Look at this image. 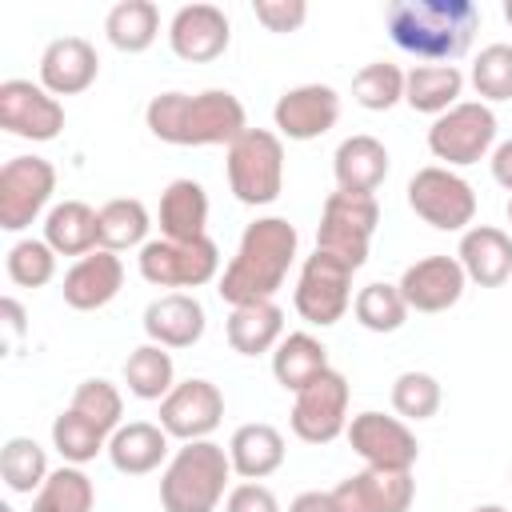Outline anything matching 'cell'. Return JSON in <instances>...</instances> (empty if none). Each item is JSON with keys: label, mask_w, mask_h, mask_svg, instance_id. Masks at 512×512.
<instances>
[{"label": "cell", "mask_w": 512, "mask_h": 512, "mask_svg": "<svg viewBox=\"0 0 512 512\" xmlns=\"http://www.w3.org/2000/svg\"><path fill=\"white\" fill-rule=\"evenodd\" d=\"M92 504H96V488L80 464H60L32 496V512H92Z\"/></svg>", "instance_id": "obj_35"}, {"label": "cell", "mask_w": 512, "mask_h": 512, "mask_svg": "<svg viewBox=\"0 0 512 512\" xmlns=\"http://www.w3.org/2000/svg\"><path fill=\"white\" fill-rule=\"evenodd\" d=\"M384 20L400 52L448 64L468 52L480 28V8L472 0H392Z\"/></svg>", "instance_id": "obj_3"}, {"label": "cell", "mask_w": 512, "mask_h": 512, "mask_svg": "<svg viewBox=\"0 0 512 512\" xmlns=\"http://www.w3.org/2000/svg\"><path fill=\"white\" fill-rule=\"evenodd\" d=\"M204 304L192 292H164L144 308L148 344L160 348H192L204 336Z\"/></svg>", "instance_id": "obj_22"}, {"label": "cell", "mask_w": 512, "mask_h": 512, "mask_svg": "<svg viewBox=\"0 0 512 512\" xmlns=\"http://www.w3.org/2000/svg\"><path fill=\"white\" fill-rule=\"evenodd\" d=\"M100 76V56L84 36H60L40 56V84L52 96H76Z\"/></svg>", "instance_id": "obj_21"}, {"label": "cell", "mask_w": 512, "mask_h": 512, "mask_svg": "<svg viewBox=\"0 0 512 512\" xmlns=\"http://www.w3.org/2000/svg\"><path fill=\"white\" fill-rule=\"evenodd\" d=\"M352 264L328 256V252H312L304 264H300V276H296V312L316 324V328H332L336 320H344L348 304H352Z\"/></svg>", "instance_id": "obj_10"}, {"label": "cell", "mask_w": 512, "mask_h": 512, "mask_svg": "<svg viewBox=\"0 0 512 512\" xmlns=\"http://www.w3.org/2000/svg\"><path fill=\"white\" fill-rule=\"evenodd\" d=\"M288 512H336V504H332V492H300L288 504Z\"/></svg>", "instance_id": "obj_47"}, {"label": "cell", "mask_w": 512, "mask_h": 512, "mask_svg": "<svg viewBox=\"0 0 512 512\" xmlns=\"http://www.w3.org/2000/svg\"><path fill=\"white\" fill-rule=\"evenodd\" d=\"M56 168L44 156H12L0 168V228L24 232L52 200Z\"/></svg>", "instance_id": "obj_12"}, {"label": "cell", "mask_w": 512, "mask_h": 512, "mask_svg": "<svg viewBox=\"0 0 512 512\" xmlns=\"http://www.w3.org/2000/svg\"><path fill=\"white\" fill-rule=\"evenodd\" d=\"M460 92H464V72L456 64H416L404 76V104L428 116H444L448 108H456Z\"/></svg>", "instance_id": "obj_30"}, {"label": "cell", "mask_w": 512, "mask_h": 512, "mask_svg": "<svg viewBox=\"0 0 512 512\" xmlns=\"http://www.w3.org/2000/svg\"><path fill=\"white\" fill-rule=\"evenodd\" d=\"M404 76H408V72H400L396 64L372 60V64H364V68L352 76V100H356L360 108H368V112H388L392 104L404 100Z\"/></svg>", "instance_id": "obj_39"}, {"label": "cell", "mask_w": 512, "mask_h": 512, "mask_svg": "<svg viewBox=\"0 0 512 512\" xmlns=\"http://www.w3.org/2000/svg\"><path fill=\"white\" fill-rule=\"evenodd\" d=\"M0 512H12V508H8V504H0Z\"/></svg>", "instance_id": "obj_52"}, {"label": "cell", "mask_w": 512, "mask_h": 512, "mask_svg": "<svg viewBox=\"0 0 512 512\" xmlns=\"http://www.w3.org/2000/svg\"><path fill=\"white\" fill-rule=\"evenodd\" d=\"M504 20L512 24V0H504Z\"/></svg>", "instance_id": "obj_50"}, {"label": "cell", "mask_w": 512, "mask_h": 512, "mask_svg": "<svg viewBox=\"0 0 512 512\" xmlns=\"http://www.w3.org/2000/svg\"><path fill=\"white\" fill-rule=\"evenodd\" d=\"M140 276L156 288H200L220 272V248L212 236L200 240H148L140 248Z\"/></svg>", "instance_id": "obj_9"}, {"label": "cell", "mask_w": 512, "mask_h": 512, "mask_svg": "<svg viewBox=\"0 0 512 512\" xmlns=\"http://www.w3.org/2000/svg\"><path fill=\"white\" fill-rule=\"evenodd\" d=\"M208 192L204 184L180 176L160 192V232L168 240H200L208 236Z\"/></svg>", "instance_id": "obj_28"}, {"label": "cell", "mask_w": 512, "mask_h": 512, "mask_svg": "<svg viewBox=\"0 0 512 512\" xmlns=\"http://www.w3.org/2000/svg\"><path fill=\"white\" fill-rule=\"evenodd\" d=\"M0 128L20 140H56L64 128V104L32 80H4L0 84Z\"/></svg>", "instance_id": "obj_15"}, {"label": "cell", "mask_w": 512, "mask_h": 512, "mask_svg": "<svg viewBox=\"0 0 512 512\" xmlns=\"http://www.w3.org/2000/svg\"><path fill=\"white\" fill-rule=\"evenodd\" d=\"M0 476H4L8 492H20V496L40 492L44 480H48V456H44V448L32 436L4 440V448H0Z\"/></svg>", "instance_id": "obj_36"}, {"label": "cell", "mask_w": 512, "mask_h": 512, "mask_svg": "<svg viewBox=\"0 0 512 512\" xmlns=\"http://www.w3.org/2000/svg\"><path fill=\"white\" fill-rule=\"evenodd\" d=\"M44 240L56 256H88L100 248V232H96V208H88L84 200H60L48 208L44 216Z\"/></svg>", "instance_id": "obj_29"}, {"label": "cell", "mask_w": 512, "mask_h": 512, "mask_svg": "<svg viewBox=\"0 0 512 512\" xmlns=\"http://www.w3.org/2000/svg\"><path fill=\"white\" fill-rule=\"evenodd\" d=\"M320 372H328V348L312 336V332H288L276 348H272V376L280 388L300 392L308 388Z\"/></svg>", "instance_id": "obj_31"}, {"label": "cell", "mask_w": 512, "mask_h": 512, "mask_svg": "<svg viewBox=\"0 0 512 512\" xmlns=\"http://www.w3.org/2000/svg\"><path fill=\"white\" fill-rule=\"evenodd\" d=\"M252 12L268 32H296L308 20V4L304 0H256Z\"/></svg>", "instance_id": "obj_44"}, {"label": "cell", "mask_w": 512, "mask_h": 512, "mask_svg": "<svg viewBox=\"0 0 512 512\" xmlns=\"http://www.w3.org/2000/svg\"><path fill=\"white\" fill-rule=\"evenodd\" d=\"M108 460L124 476H148L168 460V432L148 420L120 424L108 440Z\"/></svg>", "instance_id": "obj_25"}, {"label": "cell", "mask_w": 512, "mask_h": 512, "mask_svg": "<svg viewBox=\"0 0 512 512\" xmlns=\"http://www.w3.org/2000/svg\"><path fill=\"white\" fill-rule=\"evenodd\" d=\"M144 124L156 140L176 144V148H212V144H232L248 132L244 104L228 88H208V92H160L144 108Z\"/></svg>", "instance_id": "obj_1"}, {"label": "cell", "mask_w": 512, "mask_h": 512, "mask_svg": "<svg viewBox=\"0 0 512 512\" xmlns=\"http://www.w3.org/2000/svg\"><path fill=\"white\" fill-rule=\"evenodd\" d=\"M348 400H352V388L344 372L328 368L308 388L296 392L288 424L304 444H332L336 436L348 432Z\"/></svg>", "instance_id": "obj_11"}, {"label": "cell", "mask_w": 512, "mask_h": 512, "mask_svg": "<svg viewBox=\"0 0 512 512\" xmlns=\"http://www.w3.org/2000/svg\"><path fill=\"white\" fill-rule=\"evenodd\" d=\"M224 512H280V500H276L272 488H264L260 480H244V484L228 488Z\"/></svg>", "instance_id": "obj_45"}, {"label": "cell", "mask_w": 512, "mask_h": 512, "mask_svg": "<svg viewBox=\"0 0 512 512\" xmlns=\"http://www.w3.org/2000/svg\"><path fill=\"white\" fill-rule=\"evenodd\" d=\"M228 40H232V24L216 4H184L168 24V44L188 64H208L224 56Z\"/></svg>", "instance_id": "obj_18"}, {"label": "cell", "mask_w": 512, "mask_h": 512, "mask_svg": "<svg viewBox=\"0 0 512 512\" xmlns=\"http://www.w3.org/2000/svg\"><path fill=\"white\" fill-rule=\"evenodd\" d=\"M408 208L440 232H468V224L476 220V192L452 168L428 164L408 180Z\"/></svg>", "instance_id": "obj_8"}, {"label": "cell", "mask_w": 512, "mask_h": 512, "mask_svg": "<svg viewBox=\"0 0 512 512\" xmlns=\"http://www.w3.org/2000/svg\"><path fill=\"white\" fill-rule=\"evenodd\" d=\"M272 120H276L280 136H288V140H316V136L336 128V120H340V92L332 84L288 88L276 100Z\"/></svg>", "instance_id": "obj_19"}, {"label": "cell", "mask_w": 512, "mask_h": 512, "mask_svg": "<svg viewBox=\"0 0 512 512\" xmlns=\"http://www.w3.org/2000/svg\"><path fill=\"white\" fill-rule=\"evenodd\" d=\"M416 500V480L412 472H380V468H360L344 476L332 488L336 512H408Z\"/></svg>", "instance_id": "obj_16"}, {"label": "cell", "mask_w": 512, "mask_h": 512, "mask_svg": "<svg viewBox=\"0 0 512 512\" xmlns=\"http://www.w3.org/2000/svg\"><path fill=\"white\" fill-rule=\"evenodd\" d=\"M152 228L148 208L136 196H116L104 208H96V232H100V248L108 252H124V248H144Z\"/></svg>", "instance_id": "obj_33"}, {"label": "cell", "mask_w": 512, "mask_h": 512, "mask_svg": "<svg viewBox=\"0 0 512 512\" xmlns=\"http://www.w3.org/2000/svg\"><path fill=\"white\" fill-rule=\"evenodd\" d=\"M348 444L352 452L364 460V468H380V472H412L420 444L408 428V420L400 416H384V412H360L348 420Z\"/></svg>", "instance_id": "obj_13"}, {"label": "cell", "mask_w": 512, "mask_h": 512, "mask_svg": "<svg viewBox=\"0 0 512 512\" xmlns=\"http://www.w3.org/2000/svg\"><path fill=\"white\" fill-rule=\"evenodd\" d=\"M228 476H232L228 448L212 440H192L176 448V456L168 460L160 476V504L164 512H216Z\"/></svg>", "instance_id": "obj_4"}, {"label": "cell", "mask_w": 512, "mask_h": 512, "mask_svg": "<svg viewBox=\"0 0 512 512\" xmlns=\"http://www.w3.org/2000/svg\"><path fill=\"white\" fill-rule=\"evenodd\" d=\"M380 224V204L376 196H356V192H328L320 208V228H316V248L360 268L368 260L372 232Z\"/></svg>", "instance_id": "obj_6"}, {"label": "cell", "mask_w": 512, "mask_h": 512, "mask_svg": "<svg viewBox=\"0 0 512 512\" xmlns=\"http://www.w3.org/2000/svg\"><path fill=\"white\" fill-rule=\"evenodd\" d=\"M224 420V392L204 380V376H192V380H180L164 400H160V428L172 436V440H208Z\"/></svg>", "instance_id": "obj_14"}, {"label": "cell", "mask_w": 512, "mask_h": 512, "mask_svg": "<svg viewBox=\"0 0 512 512\" xmlns=\"http://www.w3.org/2000/svg\"><path fill=\"white\" fill-rule=\"evenodd\" d=\"M104 36L116 52H148L160 36V8L152 0H120L104 16Z\"/></svg>", "instance_id": "obj_32"}, {"label": "cell", "mask_w": 512, "mask_h": 512, "mask_svg": "<svg viewBox=\"0 0 512 512\" xmlns=\"http://www.w3.org/2000/svg\"><path fill=\"white\" fill-rule=\"evenodd\" d=\"M52 448L64 456V464H88L96 460V452H108V436L76 408H64L52 420Z\"/></svg>", "instance_id": "obj_38"}, {"label": "cell", "mask_w": 512, "mask_h": 512, "mask_svg": "<svg viewBox=\"0 0 512 512\" xmlns=\"http://www.w3.org/2000/svg\"><path fill=\"white\" fill-rule=\"evenodd\" d=\"M124 384L136 400H164L176 388V364L168 348L160 344H140L124 360Z\"/></svg>", "instance_id": "obj_34"}, {"label": "cell", "mask_w": 512, "mask_h": 512, "mask_svg": "<svg viewBox=\"0 0 512 512\" xmlns=\"http://www.w3.org/2000/svg\"><path fill=\"white\" fill-rule=\"evenodd\" d=\"M0 312H4V328H8V336L20 340V336H24V308H20V300L4 296V300H0Z\"/></svg>", "instance_id": "obj_48"}, {"label": "cell", "mask_w": 512, "mask_h": 512, "mask_svg": "<svg viewBox=\"0 0 512 512\" xmlns=\"http://www.w3.org/2000/svg\"><path fill=\"white\" fill-rule=\"evenodd\" d=\"M68 408H76L84 420H92V424L112 440V432L120 428V416H124V396H120L116 384L92 376V380H80V384H76Z\"/></svg>", "instance_id": "obj_40"}, {"label": "cell", "mask_w": 512, "mask_h": 512, "mask_svg": "<svg viewBox=\"0 0 512 512\" xmlns=\"http://www.w3.org/2000/svg\"><path fill=\"white\" fill-rule=\"evenodd\" d=\"M352 312H356V324L368 328V332H396L404 320H408V304L400 296V284H364L352 300Z\"/></svg>", "instance_id": "obj_37"}, {"label": "cell", "mask_w": 512, "mask_h": 512, "mask_svg": "<svg viewBox=\"0 0 512 512\" xmlns=\"http://www.w3.org/2000/svg\"><path fill=\"white\" fill-rule=\"evenodd\" d=\"M464 268L456 256H424L416 264L404 268L400 276V296L408 304V312H448L452 304H460L464 296Z\"/></svg>", "instance_id": "obj_17"}, {"label": "cell", "mask_w": 512, "mask_h": 512, "mask_svg": "<svg viewBox=\"0 0 512 512\" xmlns=\"http://www.w3.org/2000/svg\"><path fill=\"white\" fill-rule=\"evenodd\" d=\"M296 228L284 216H260L244 228L236 256L228 260L224 276H220V300L224 304H256V300H272L284 280L288 268L296 260Z\"/></svg>", "instance_id": "obj_2"}, {"label": "cell", "mask_w": 512, "mask_h": 512, "mask_svg": "<svg viewBox=\"0 0 512 512\" xmlns=\"http://www.w3.org/2000/svg\"><path fill=\"white\" fill-rule=\"evenodd\" d=\"M228 188L240 204L260 208L272 204L284 188V144L268 128H248L240 140L228 144Z\"/></svg>", "instance_id": "obj_5"}, {"label": "cell", "mask_w": 512, "mask_h": 512, "mask_svg": "<svg viewBox=\"0 0 512 512\" xmlns=\"http://www.w3.org/2000/svg\"><path fill=\"white\" fill-rule=\"evenodd\" d=\"M228 344L240 356H260L272 352L284 340V312L276 300H256V304H236L228 312Z\"/></svg>", "instance_id": "obj_26"}, {"label": "cell", "mask_w": 512, "mask_h": 512, "mask_svg": "<svg viewBox=\"0 0 512 512\" xmlns=\"http://www.w3.org/2000/svg\"><path fill=\"white\" fill-rule=\"evenodd\" d=\"M472 88L480 100H512V44H488L472 60Z\"/></svg>", "instance_id": "obj_43"}, {"label": "cell", "mask_w": 512, "mask_h": 512, "mask_svg": "<svg viewBox=\"0 0 512 512\" xmlns=\"http://www.w3.org/2000/svg\"><path fill=\"white\" fill-rule=\"evenodd\" d=\"M508 224H512V196H508Z\"/></svg>", "instance_id": "obj_51"}, {"label": "cell", "mask_w": 512, "mask_h": 512, "mask_svg": "<svg viewBox=\"0 0 512 512\" xmlns=\"http://www.w3.org/2000/svg\"><path fill=\"white\" fill-rule=\"evenodd\" d=\"M4 268H8V280L20 284V288H44L52 276H56V252L48 248V240H16L4 256Z\"/></svg>", "instance_id": "obj_42"}, {"label": "cell", "mask_w": 512, "mask_h": 512, "mask_svg": "<svg viewBox=\"0 0 512 512\" xmlns=\"http://www.w3.org/2000/svg\"><path fill=\"white\" fill-rule=\"evenodd\" d=\"M488 164H492V180H496L500 188H508V192H512V140L496 144Z\"/></svg>", "instance_id": "obj_46"}, {"label": "cell", "mask_w": 512, "mask_h": 512, "mask_svg": "<svg viewBox=\"0 0 512 512\" xmlns=\"http://www.w3.org/2000/svg\"><path fill=\"white\" fill-rule=\"evenodd\" d=\"M440 380L428 372H400L392 380V408L400 420H428L440 412Z\"/></svg>", "instance_id": "obj_41"}, {"label": "cell", "mask_w": 512, "mask_h": 512, "mask_svg": "<svg viewBox=\"0 0 512 512\" xmlns=\"http://www.w3.org/2000/svg\"><path fill=\"white\" fill-rule=\"evenodd\" d=\"M124 288V264L116 252L96 248L88 256H80L68 272H64V304L76 312H96L104 304H112Z\"/></svg>", "instance_id": "obj_20"}, {"label": "cell", "mask_w": 512, "mask_h": 512, "mask_svg": "<svg viewBox=\"0 0 512 512\" xmlns=\"http://www.w3.org/2000/svg\"><path fill=\"white\" fill-rule=\"evenodd\" d=\"M472 512H508V508H500V504H480V508H472Z\"/></svg>", "instance_id": "obj_49"}, {"label": "cell", "mask_w": 512, "mask_h": 512, "mask_svg": "<svg viewBox=\"0 0 512 512\" xmlns=\"http://www.w3.org/2000/svg\"><path fill=\"white\" fill-rule=\"evenodd\" d=\"M228 460L232 472L244 480H264L284 464V436L280 428L256 420V424H240L228 440Z\"/></svg>", "instance_id": "obj_27"}, {"label": "cell", "mask_w": 512, "mask_h": 512, "mask_svg": "<svg viewBox=\"0 0 512 512\" xmlns=\"http://www.w3.org/2000/svg\"><path fill=\"white\" fill-rule=\"evenodd\" d=\"M332 176L340 192H356V196H372L384 176H388V148L376 136H348L340 140L336 156H332Z\"/></svg>", "instance_id": "obj_24"}, {"label": "cell", "mask_w": 512, "mask_h": 512, "mask_svg": "<svg viewBox=\"0 0 512 512\" xmlns=\"http://www.w3.org/2000/svg\"><path fill=\"white\" fill-rule=\"evenodd\" d=\"M464 276L480 288H500L512 280V236L496 224H472L460 236V252H456Z\"/></svg>", "instance_id": "obj_23"}, {"label": "cell", "mask_w": 512, "mask_h": 512, "mask_svg": "<svg viewBox=\"0 0 512 512\" xmlns=\"http://www.w3.org/2000/svg\"><path fill=\"white\" fill-rule=\"evenodd\" d=\"M496 148V116L484 100H460L428 128V152L444 160V168H468L492 156Z\"/></svg>", "instance_id": "obj_7"}]
</instances>
